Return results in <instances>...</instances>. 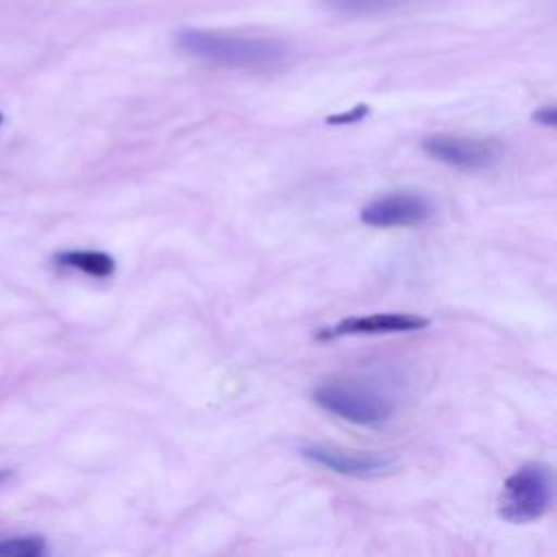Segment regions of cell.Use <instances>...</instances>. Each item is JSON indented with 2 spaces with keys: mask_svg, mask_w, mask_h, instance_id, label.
Returning <instances> with one entry per match:
<instances>
[{
  "mask_svg": "<svg viewBox=\"0 0 557 557\" xmlns=\"http://www.w3.org/2000/svg\"><path fill=\"white\" fill-rule=\"evenodd\" d=\"M411 0H324V4L344 15H374L409 4Z\"/></svg>",
  "mask_w": 557,
  "mask_h": 557,
  "instance_id": "9c48e42d",
  "label": "cell"
},
{
  "mask_svg": "<svg viewBox=\"0 0 557 557\" xmlns=\"http://www.w3.org/2000/svg\"><path fill=\"white\" fill-rule=\"evenodd\" d=\"M300 455L326 470H333L344 476H357V479L379 476L394 466V459L385 455H374V453L361 455V453H350V450H342L324 444H307L300 448Z\"/></svg>",
  "mask_w": 557,
  "mask_h": 557,
  "instance_id": "8992f818",
  "label": "cell"
},
{
  "mask_svg": "<svg viewBox=\"0 0 557 557\" xmlns=\"http://www.w3.org/2000/svg\"><path fill=\"white\" fill-rule=\"evenodd\" d=\"M46 550V540L41 535H22L0 540V557H37Z\"/></svg>",
  "mask_w": 557,
  "mask_h": 557,
  "instance_id": "30bf717a",
  "label": "cell"
},
{
  "mask_svg": "<svg viewBox=\"0 0 557 557\" xmlns=\"http://www.w3.org/2000/svg\"><path fill=\"white\" fill-rule=\"evenodd\" d=\"M7 479V472H0V481H4Z\"/></svg>",
  "mask_w": 557,
  "mask_h": 557,
  "instance_id": "4fadbf2b",
  "label": "cell"
},
{
  "mask_svg": "<svg viewBox=\"0 0 557 557\" xmlns=\"http://www.w3.org/2000/svg\"><path fill=\"white\" fill-rule=\"evenodd\" d=\"M422 150L431 159L466 172L490 170L503 157L500 146L496 141L459 135H431L422 141Z\"/></svg>",
  "mask_w": 557,
  "mask_h": 557,
  "instance_id": "277c9868",
  "label": "cell"
},
{
  "mask_svg": "<svg viewBox=\"0 0 557 557\" xmlns=\"http://www.w3.org/2000/svg\"><path fill=\"white\" fill-rule=\"evenodd\" d=\"M433 205L426 196L413 191H396L381 196L368 202L359 218L363 224L374 228H392V226H413L422 224L431 218Z\"/></svg>",
  "mask_w": 557,
  "mask_h": 557,
  "instance_id": "5b68a950",
  "label": "cell"
},
{
  "mask_svg": "<svg viewBox=\"0 0 557 557\" xmlns=\"http://www.w3.org/2000/svg\"><path fill=\"white\" fill-rule=\"evenodd\" d=\"M553 492V470L546 463H524L505 481L498 513L513 524L533 522L548 511Z\"/></svg>",
  "mask_w": 557,
  "mask_h": 557,
  "instance_id": "3957f363",
  "label": "cell"
},
{
  "mask_svg": "<svg viewBox=\"0 0 557 557\" xmlns=\"http://www.w3.org/2000/svg\"><path fill=\"white\" fill-rule=\"evenodd\" d=\"M366 113H368V107H366V104H357V107H355L352 111H348V113H339V115L329 117V124H350V122H359Z\"/></svg>",
  "mask_w": 557,
  "mask_h": 557,
  "instance_id": "8fae6325",
  "label": "cell"
},
{
  "mask_svg": "<svg viewBox=\"0 0 557 557\" xmlns=\"http://www.w3.org/2000/svg\"><path fill=\"white\" fill-rule=\"evenodd\" d=\"M176 46L187 57L235 70H268L281 65L289 57L287 46L274 37L233 35L202 28H181L176 33Z\"/></svg>",
  "mask_w": 557,
  "mask_h": 557,
  "instance_id": "6da1fadb",
  "label": "cell"
},
{
  "mask_svg": "<svg viewBox=\"0 0 557 557\" xmlns=\"http://www.w3.org/2000/svg\"><path fill=\"white\" fill-rule=\"evenodd\" d=\"M54 259L59 265L74 268L96 278H107L115 272L113 257L102 250H65V252H59Z\"/></svg>",
  "mask_w": 557,
  "mask_h": 557,
  "instance_id": "ba28073f",
  "label": "cell"
},
{
  "mask_svg": "<svg viewBox=\"0 0 557 557\" xmlns=\"http://www.w3.org/2000/svg\"><path fill=\"white\" fill-rule=\"evenodd\" d=\"M0 124H2V113H0Z\"/></svg>",
  "mask_w": 557,
  "mask_h": 557,
  "instance_id": "5bb4252c",
  "label": "cell"
},
{
  "mask_svg": "<svg viewBox=\"0 0 557 557\" xmlns=\"http://www.w3.org/2000/svg\"><path fill=\"white\" fill-rule=\"evenodd\" d=\"M533 117H535V122H540V124L555 126V122H557V111H555V107H544V109L535 111Z\"/></svg>",
  "mask_w": 557,
  "mask_h": 557,
  "instance_id": "7c38bea8",
  "label": "cell"
},
{
  "mask_svg": "<svg viewBox=\"0 0 557 557\" xmlns=\"http://www.w3.org/2000/svg\"><path fill=\"white\" fill-rule=\"evenodd\" d=\"M313 403L342 420L372 429L383 426L394 413V405L387 396L348 381H326L318 385L313 389Z\"/></svg>",
  "mask_w": 557,
  "mask_h": 557,
  "instance_id": "7a4b0ae2",
  "label": "cell"
},
{
  "mask_svg": "<svg viewBox=\"0 0 557 557\" xmlns=\"http://www.w3.org/2000/svg\"><path fill=\"white\" fill-rule=\"evenodd\" d=\"M429 324L426 318L416 313H370V315H352L339 320L335 326L318 331V339H335L344 335H381V333H409L420 331Z\"/></svg>",
  "mask_w": 557,
  "mask_h": 557,
  "instance_id": "52a82bcc",
  "label": "cell"
}]
</instances>
